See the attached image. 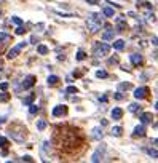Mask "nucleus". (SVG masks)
Wrapping results in <instances>:
<instances>
[{"label":"nucleus","mask_w":158,"mask_h":163,"mask_svg":"<svg viewBox=\"0 0 158 163\" xmlns=\"http://www.w3.org/2000/svg\"><path fill=\"white\" fill-rule=\"evenodd\" d=\"M54 142L58 144V147L61 150H74L82 144V139L80 136L77 134V131L74 130H69V128H59L54 131Z\"/></svg>","instance_id":"1"},{"label":"nucleus","mask_w":158,"mask_h":163,"mask_svg":"<svg viewBox=\"0 0 158 163\" xmlns=\"http://www.w3.org/2000/svg\"><path fill=\"white\" fill-rule=\"evenodd\" d=\"M86 26H88L89 32H97L104 26V19L101 14H89V18L86 19Z\"/></svg>","instance_id":"2"},{"label":"nucleus","mask_w":158,"mask_h":163,"mask_svg":"<svg viewBox=\"0 0 158 163\" xmlns=\"http://www.w3.org/2000/svg\"><path fill=\"white\" fill-rule=\"evenodd\" d=\"M109 51H110V46L107 43H97L94 46V56L96 58H104V56L109 55Z\"/></svg>","instance_id":"3"},{"label":"nucleus","mask_w":158,"mask_h":163,"mask_svg":"<svg viewBox=\"0 0 158 163\" xmlns=\"http://www.w3.org/2000/svg\"><path fill=\"white\" fill-rule=\"evenodd\" d=\"M8 133H10V136L14 139V141H18V142H22L26 139V130H21V131L18 133V131H14V128H10V131Z\"/></svg>","instance_id":"4"},{"label":"nucleus","mask_w":158,"mask_h":163,"mask_svg":"<svg viewBox=\"0 0 158 163\" xmlns=\"http://www.w3.org/2000/svg\"><path fill=\"white\" fill-rule=\"evenodd\" d=\"M26 45H27V43H26V42H21L19 45H16V46H14V48H11L10 51H8L7 58H8V59H13V58H16V56H18V53H19L21 50L24 48Z\"/></svg>","instance_id":"5"},{"label":"nucleus","mask_w":158,"mask_h":163,"mask_svg":"<svg viewBox=\"0 0 158 163\" xmlns=\"http://www.w3.org/2000/svg\"><path fill=\"white\" fill-rule=\"evenodd\" d=\"M104 153H106V146H101V147H97V150L93 153V157H91V162H101L102 160V157H104Z\"/></svg>","instance_id":"6"},{"label":"nucleus","mask_w":158,"mask_h":163,"mask_svg":"<svg viewBox=\"0 0 158 163\" xmlns=\"http://www.w3.org/2000/svg\"><path fill=\"white\" fill-rule=\"evenodd\" d=\"M148 94V90L145 87H141V88H136L134 90V98H138V99H142Z\"/></svg>","instance_id":"7"},{"label":"nucleus","mask_w":158,"mask_h":163,"mask_svg":"<svg viewBox=\"0 0 158 163\" xmlns=\"http://www.w3.org/2000/svg\"><path fill=\"white\" fill-rule=\"evenodd\" d=\"M34 83H35V77L34 75H27L24 78V82H22V88H24V90H29L31 87H34Z\"/></svg>","instance_id":"8"},{"label":"nucleus","mask_w":158,"mask_h":163,"mask_svg":"<svg viewBox=\"0 0 158 163\" xmlns=\"http://www.w3.org/2000/svg\"><path fill=\"white\" fill-rule=\"evenodd\" d=\"M67 114V107L65 106H56L54 109H53V115L54 117H62V115Z\"/></svg>","instance_id":"9"},{"label":"nucleus","mask_w":158,"mask_h":163,"mask_svg":"<svg viewBox=\"0 0 158 163\" xmlns=\"http://www.w3.org/2000/svg\"><path fill=\"white\" fill-rule=\"evenodd\" d=\"M131 64H133V66H141L142 56L141 55H131Z\"/></svg>","instance_id":"10"},{"label":"nucleus","mask_w":158,"mask_h":163,"mask_svg":"<svg viewBox=\"0 0 158 163\" xmlns=\"http://www.w3.org/2000/svg\"><path fill=\"white\" fill-rule=\"evenodd\" d=\"M134 136H145V128L144 125H138L136 128H134Z\"/></svg>","instance_id":"11"},{"label":"nucleus","mask_w":158,"mask_h":163,"mask_svg":"<svg viewBox=\"0 0 158 163\" xmlns=\"http://www.w3.org/2000/svg\"><path fill=\"white\" fill-rule=\"evenodd\" d=\"M121 115H123V110H121V109L115 107L114 110H112V118H114V120H120Z\"/></svg>","instance_id":"12"},{"label":"nucleus","mask_w":158,"mask_h":163,"mask_svg":"<svg viewBox=\"0 0 158 163\" xmlns=\"http://www.w3.org/2000/svg\"><path fill=\"white\" fill-rule=\"evenodd\" d=\"M102 136H104V133H102V130H101L99 126L93 130V138H94V139H97V141H101V139H102Z\"/></svg>","instance_id":"13"},{"label":"nucleus","mask_w":158,"mask_h":163,"mask_svg":"<svg viewBox=\"0 0 158 163\" xmlns=\"http://www.w3.org/2000/svg\"><path fill=\"white\" fill-rule=\"evenodd\" d=\"M102 38L104 40H112V38H114V31H112V29H107L102 34Z\"/></svg>","instance_id":"14"},{"label":"nucleus","mask_w":158,"mask_h":163,"mask_svg":"<svg viewBox=\"0 0 158 163\" xmlns=\"http://www.w3.org/2000/svg\"><path fill=\"white\" fill-rule=\"evenodd\" d=\"M150 120H152V114H148V112H145V114L141 115V121L142 123H150Z\"/></svg>","instance_id":"15"},{"label":"nucleus","mask_w":158,"mask_h":163,"mask_svg":"<svg viewBox=\"0 0 158 163\" xmlns=\"http://www.w3.org/2000/svg\"><path fill=\"white\" fill-rule=\"evenodd\" d=\"M104 14H106V16H109V18H112L115 14V10L112 7H106V8H104Z\"/></svg>","instance_id":"16"},{"label":"nucleus","mask_w":158,"mask_h":163,"mask_svg":"<svg viewBox=\"0 0 158 163\" xmlns=\"http://www.w3.org/2000/svg\"><path fill=\"white\" fill-rule=\"evenodd\" d=\"M114 48H115V50H123V48H125V42H123V40H115Z\"/></svg>","instance_id":"17"},{"label":"nucleus","mask_w":158,"mask_h":163,"mask_svg":"<svg viewBox=\"0 0 158 163\" xmlns=\"http://www.w3.org/2000/svg\"><path fill=\"white\" fill-rule=\"evenodd\" d=\"M58 82H59V78L56 75H50L48 77V85H51V87H53V85H56Z\"/></svg>","instance_id":"18"},{"label":"nucleus","mask_w":158,"mask_h":163,"mask_svg":"<svg viewBox=\"0 0 158 163\" xmlns=\"http://www.w3.org/2000/svg\"><path fill=\"white\" fill-rule=\"evenodd\" d=\"M128 110L133 112V114H134V112H139V110H141V106H139V104H129Z\"/></svg>","instance_id":"19"},{"label":"nucleus","mask_w":158,"mask_h":163,"mask_svg":"<svg viewBox=\"0 0 158 163\" xmlns=\"http://www.w3.org/2000/svg\"><path fill=\"white\" fill-rule=\"evenodd\" d=\"M147 153H148L150 157H153V158H158V150H157V149H148Z\"/></svg>","instance_id":"20"},{"label":"nucleus","mask_w":158,"mask_h":163,"mask_svg":"<svg viewBox=\"0 0 158 163\" xmlns=\"http://www.w3.org/2000/svg\"><path fill=\"white\" fill-rule=\"evenodd\" d=\"M37 51L40 53V55H46V53H48V48H46L45 45H40V46L37 48Z\"/></svg>","instance_id":"21"},{"label":"nucleus","mask_w":158,"mask_h":163,"mask_svg":"<svg viewBox=\"0 0 158 163\" xmlns=\"http://www.w3.org/2000/svg\"><path fill=\"white\" fill-rule=\"evenodd\" d=\"M112 134L114 136H120L121 134V128L120 126H114V128H112Z\"/></svg>","instance_id":"22"},{"label":"nucleus","mask_w":158,"mask_h":163,"mask_svg":"<svg viewBox=\"0 0 158 163\" xmlns=\"http://www.w3.org/2000/svg\"><path fill=\"white\" fill-rule=\"evenodd\" d=\"M11 23H14L16 26H21V24H22V19L18 18V16H13V18H11Z\"/></svg>","instance_id":"23"},{"label":"nucleus","mask_w":158,"mask_h":163,"mask_svg":"<svg viewBox=\"0 0 158 163\" xmlns=\"http://www.w3.org/2000/svg\"><path fill=\"white\" fill-rule=\"evenodd\" d=\"M37 128L40 130V131H42V130H45V128H46V121H45V120H40V121L37 123Z\"/></svg>","instance_id":"24"},{"label":"nucleus","mask_w":158,"mask_h":163,"mask_svg":"<svg viewBox=\"0 0 158 163\" xmlns=\"http://www.w3.org/2000/svg\"><path fill=\"white\" fill-rule=\"evenodd\" d=\"M96 77H97V78H106V77H107V72H106V70H97V72H96Z\"/></svg>","instance_id":"25"},{"label":"nucleus","mask_w":158,"mask_h":163,"mask_svg":"<svg viewBox=\"0 0 158 163\" xmlns=\"http://www.w3.org/2000/svg\"><path fill=\"white\" fill-rule=\"evenodd\" d=\"M85 58H86L85 51H82V50H78V51H77V59H78V61H82V59H85Z\"/></svg>","instance_id":"26"},{"label":"nucleus","mask_w":158,"mask_h":163,"mask_svg":"<svg viewBox=\"0 0 158 163\" xmlns=\"http://www.w3.org/2000/svg\"><path fill=\"white\" fill-rule=\"evenodd\" d=\"M8 99H10V96H8L7 93H2V94H0V102H7Z\"/></svg>","instance_id":"27"},{"label":"nucleus","mask_w":158,"mask_h":163,"mask_svg":"<svg viewBox=\"0 0 158 163\" xmlns=\"http://www.w3.org/2000/svg\"><path fill=\"white\" fill-rule=\"evenodd\" d=\"M117 27H118V31H120V29H121V31H125V29H126V23H125V21H118V24H117Z\"/></svg>","instance_id":"28"},{"label":"nucleus","mask_w":158,"mask_h":163,"mask_svg":"<svg viewBox=\"0 0 158 163\" xmlns=\"http://www.w3.org/2000/svg\"><path fill=\"white\" fill-rule=\"evenodd\" d=\"M129 88V83H121V85H118V90L120 91H125V90H128Z\"/></svg>","instance_id":"29"},{"label":"nucleus","mask_w":158,"mask_h":163,"mask_svg":"<svg viewBox=\"0 0 158 163\" xmlns=\"http://www.w3.org/2000/svg\"><path fill=\"white\" fill-rule=\"evenodd\" d=\"M29 112H31V114H37V112H38V107H37V106H34V104H32L31 107H29Z\"/></svg>","instance_id":"30"},{"label":"nucleus","mask_w":158,"mask_h":163,"mask_svg":"<svg viewBox=\"0 0 158 163\" xmlns=\"http://www.w3.org/2000/svg\"><path fill=\"white\" fill-rule=\"evenodd\" d=\"M8 144V141H7V138H0V147H5Z\"/></svg>","instance_id":"31"},{"label":"nucleus","mask_w":158,"mask_h":163,"mask_svg":"<svg viewBox=\"0 0 158 163\" xmlns=\"http://www.w3.org/2000/svg\"><path fill=\"white\" fill-rule=\"evenodd\" d=\"M32 101H34V94H32V96H29V98H26V99H24V104H31V102H32Z\"/></svg>","instance_id":"32"},{"label":"nucleus","mask_w":158,"mask_h":163,"mask_svg":"<svg viewBox=\"0 0 158 163\" xmlns=\"http://www.w3.org/2000/svg\"><path fill=\"white\" fill-rule=\"evenodd\" d=\"M24 32H26V31H24V27H22V26H19V27L16 29V34H18V35H22Z\"/></svg>","instance_id":"33"},{"label":"nucleus","mask_w":158,"mask_h":163,"mask_svg":"<svg viewBox=\"0 0 158 163\" xmlns=\"http://www.w3.org/2000/svg\"><path fill=\"white\" fill-rule=\"evenodd\" d=\"M77 91L78 90H77L75 87H67V93H77Z\"/></svg>","instance_id":"34"},{"label":"nucleus","mask_w":158,"mask_h":163,"mask_svg":"<svg viewBox=\"0 0 158 163\" xmlns=\"http://www.w3.org/2000/svg\"><path fill=\"white\" fill-rule=\"evenodd\" d=\"M2 40H5V42H7V40H10V37H8L7 34H0V42H2Z\"/></svg>","instance_id":"35"},{"label":"nucleus","mask_w":158,"mask_h":163,"mask_svg":"<svg viewBox=\"0 0 158 163\" xmlns=\"http://www.w3.org/2000/svg\"><path fill=\"white\" fill-rule=\"evenodd\" d=\"M7 88H8V83H7V82H3V83H0V90H7Z\"/></svg>","instance_id":"36"},{"label":"nucleus","mask_w":158,"mask_h":163,"mask_svg":"<svg viewBox=\"0 0 158 163\" xmlns=\"http://www.w3.org/2000/svg\"><path fill=\"white\" fill-rule=\"evenodd\" d=\"M22 162H32V157L31 155H24L22 157Z\"/></svg>","instance_id":"37"},{"label":"nucleus","mask_w":158,"mask_h":163,"mask_svg":"<svg viewBox=\"0 0 158 163\" xmlns=\"http://www.w3.org/2000/svg\"><path fill=\"white\" fill-rule=\"evenodd\" d=\"M115 99H123V94H120V93L115 94Z\"/></svg>","instance_id":"38"},{"label":"nucleus","mask_w":158,"mask_h":163,"mask_svg":"<svg viewBox=\"0 0 158 163\" xmlns=\"http://www.w3.org/2000/svg\"><path fill=\"white\" fill-rule=\"evenodd\" d=\"M86 2H88V3H93V5H94V3H97L99 0H86Z\"/></svg>","instance_id":"39"},{"label":"nucleus","mask_w":158,"mask_h":163,"mask_svg":"<svg viewBox=\"0 0 158 163\" xmlns=\"http://www.w3.org/2000/svg\"><path fill=\"white\" fill-rule=\"evenodd\" d=\"M152 42H153L155 45H158V38H153V40H152Z\"/></svg>","instance_id":"40"},{"label":"nucleus","mask_w":158,"mask_h":163,"mask_svg":"<svg viewBox=\"0 0 158 163\" xmlns=\"http://www.w3.org/2000/svg\"><path fill=\"white\" fill-rule=\"evenodd\" d=\"M5 121V117H0V123H3Z\"/></svg>","instance_id":"41"},{"label":"nucleus","mask_w":158,"mask_h":163,"mask_svg":"<svg viewBox=\"0 0 158 163\" xmlns=\"http://www.w3.org/2000/svg\"><path fill=\"white\" fill-rule=\"evenodd\" d=\"M155 109H157V110H158V101H157V104H155Z\"/></svg>","instance_id":"42"},{"label":"nucleus","mask_w":158,"mask_h":163,"mask_svg":"<svg viewBox=\"0 0 158 163\" xmlns=\"http://www.w3.org/2000/svg\"><path fill=\"white\" fill-rule=\"evenodd\" d=\"M0 69H2V61H0Z\"/></svg>","instance_id":"43"},{"label":"nucleus","mask_w":158,"mask_h":163,"mask_svg":"<svg viewBox=\"0 0 158 163\" xmlns=\"http://www.w3.org/2000/svg\"><path fill=\"white\" fill-rule=\"evenodd\" d=\"M0 16H2V11H0Z\"/></svg>","instance_id":"44"},{"label":"nucleus","mask_w":158,"mask_h":163,"mask_svg":"<svg viewBox=\"0 0 158 163\" xmlns=\"http://www.w3.org/2000/svg\"><path fill=\"white\" fill-rule=\"evenodd\" d=\"M0 2H3V0H0Z\"/></svg>","instance_id":"45"}]
</instances>
